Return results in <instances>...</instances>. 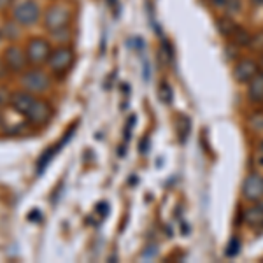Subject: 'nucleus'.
<instances>
[{"label":"nucleus","instance_id":"obj_1","mask_svg":"<svg viewBox=\"0 0 263 263\" xmlns=\"http://www.w3.org/2000/svg\"><path fill=\"white\" fill-rule=\"evenodd\" d=\"M20 84L23 90L30 91L33 95H41L51 88V76L42 70L41 67H33V69L21 72Z\"/></svg>","mask_w":263,"mask_h":263},{"label":"nucleus","instance_id":"obj_2","mask_svg":"<svg viewBox=\"0 0 263 263\" xmlns=\"http://www.w3.org/2000/svg\"><path fill=\"white\" fill-rule=\"evenodd\" d=\"M25 53H27L28 63L32 67H41L44 63H48L51 53V44L42 37H32L30 41L27 42V48H25Z\"/></svg>","mask_w":263,"mask_h":263},{"label":"nucleus","instance_id":"obj_3","mask_svg":"<svg viewBox=\"0 0 263 263\" xmlns=\"http://www.w3.org/2000/svg\"><path fill=\"white\" fill-rule=\"evenodd\" d=\"M74 60H76V54L74 51L67 46H62V48L54 49L51 53L49 60H48V67L51 70V74L54 76H65L67 72L72 69L74 65Z\"/></svg>","mask_w":263,"mask_h":263},{"label":"nucleus","instance_id":"obj_4","mask_svg":"<svg viewBox=\"0 0 263 263\" xmlns=\"http://www.w3.org/2000/svg\"><path fill=\"white\" fill-rule=\"evenodd\" d=\"M51 116H53V107H51L49 102L35 97L23 118H27V121L33 126H44L49 123Z\"/></svg>","mask_w":263,"mask_h":263},{"label":"nucleus","instance_id":"obj_5","mask_svg":"<svg viewBox=\"0 0 263 263\" xmlns=\"http://www.w3.org/2000/svg\"><path fill=\"white\" fill-rule=\"evenodd\" d=\"M69 23H70V12L63 6H51L44 16V27L51 33L67 30Z\"/></svg>","mask_w":263,"mask_h":263},{"label":"nucleus","instance_id":"obj_6","mask_svg":"<svg viewBox=\"0 0 263 263\" xmlns=\"http://www.w3.org/2000/svg\"><path fill=\"white\" fill-rule=\"evenodd\" d=\"M12 16H14L16 23H20L21 27H32L41 18V7L35 0H25V2L14 7Z\"/></svg>","mask_w":263,"mask_h":263},{"label":"nucleus","instance_id":"obj_7","mask_svg":"<svg viewBox=\"0 0 263 263\" xmlns=\"http://www.w3.org/2000/svg\"><path fill=\"white\" fill-rule=\"evenodd\" d=\"M4 62L6 65L9 67L11 72H16V74H21L28 69V58H27V53L25 49L18 48V46H9L4 53Z\"/></svg>","mask_w":263,"mask_h":263},{"label":"nucleus","instance_id":"obj_8","mask_svg":"<svg viewBox=\"0 0 263 263\" xmlns=\"http://www.w3.org/2000/svg\"><path fill=\"white\" fill-rule=\"evenodd\" d=\"M242 197L249 202H260L263 198V176L251 172L242 182Z\"/></svg>","mask_w":263,"mask_h":263},{"label":"nucleus","instance_id":"obj_9","mask_svg":"<svg viewBox=\"0 0 263 263\" xmlns=\"http://www.w3.org/2000/svg\"><path fill=\"white\" fill-rule=\"evenodd\" d=\"M256 74H258V65L254 60L244 58V60H239V63L235 65V78L239 83H249Z\"/></svg>","mask_w":263,"mask_h":263},{"label":"nucleus","instance_id":"obj_10","mask_svg":"<svg viewBox=\"0 0 263 263\" xmlns=\"http://www.w3.org/2000/svg\"><path fill=\"white\" fill-rule=\"evenodd\" d=\"M249 99L256 104L263 102V72H258L256 76L249 81Z\"/></svg>","mask_w":263,"mask_h":263},{"label":"nucleus","instance_id":"obj_11","mask_svg":"<svg viewBox=\"0 0 263 263\" xmlns=\"http://www.w3.org/2000/svg\"><path fill=\"white\" fill-rule=\"evenodd\" d=\"M69 137H70V134H65V137H63V141H60L57 144V146H51V147H48V151L44 153V155L41 156V160L37 162V174H42L46 171V167H48V163H49V160L53 158L54 155H57L58 151H60V147L65 144V141H69Z\"/></svg>","mask_w":263,"mask_h":263},{"label":"nucleus","instance_id":"obj_12","mask_svg":"<svg viewBox=\"0 0 263 263\" xmlns=\"http://www.w3.org/2000/svg\"><path fill=\"white\" fill-rule=\"evenodd\" d=\"M244 219H246V223H248L249 227H254V228L263 227V209L260 205L251 207V209L246 211Z\"/></svg>","mask_w":263,"mask_h":263},{"label":"nucleus","instance_id":"obj_13","mask_svg":"<svg viewBox=\"0 0 263 263\" xmlns=\"http://www.w3.org/2000/svg\"><path fill=\"white\" fill-rule=\"evenodd\" d=\"M249 125H251L253 130L263 132V111L253 112L251 116H249Z\"/></svg>","mask_w":263,"mask_h":263},{"label":"nucleus","instance_id":"obj_14","mask_svg":"<svg viewBox=\"0 0 263 263\" xmlns=\"http://www.w3.org/2000/svg\"><path fill=\"white\" fill-rule=\"evenodd\" d=\"M16 25H18L16 21H14V23H11V25H9V23L6 25L4 32L7 33V39H18V37H20V28H14Z\"/></svg>","mask_w":263,"mask_h":263},{"label":"nucleus","instance_id":"obj_15","mask_svg":"<svg viewBox=\"0 0 263 263\" xmlns=\"http://www.w3.org/2000/svg\"><path fill=\"white\" fill-rule=\"evenodd\" d=\"M237 253H239V239H232V242L228 244L227 254L228 256H235Z\"/></svg>","mask_w":263,"mask_h":263},{"label":"nucleus","instance_id":"obj_16","mask_svg":"<svg viewBox=\"0 0 263 263\" xmlns=\"http://www.w3.org/2000/svg\"><path fill=\"white\" fill-rule=\"evenodd\" d=\"M9 67L6 65V62H4V58H0V83L4 81V79L7 78V76H9Z\"/></svg>","mask_w":263,"mask_h":263},{"label":"nucleus","instance_id":"obj_17","mask_svg":"<svg viewBox=\"0 0 263 263\" xmlns=\"http://www.w3.org/2000/svg\"><path fill=\"white\" fill-rule=\"evenodd\" d=\"M156 254H158V249H156V246L153 244V249H149V246H147V249L142 253V260H147L149 256H151V258H155Z\"/></svg>","mask_w":263,"mask_h":263},{"label":"nucleus","instance_id":"obj_18","mask_svg":"<svg viewBox=\"0 0 263 263\" xmlns=\"http://www.w3.org/2000/svg\"><path fill=\"white\" fill-rule=\"evenodd\" d=\"M162 100H163V102H167V104H171V100H172L171 90H168L167 84H162Z\"/></svg>","mask_w":263,"mask_h":263},{"label":"nucleus","instance_id":"obj_19","mask_svg":"<svg viewBox=\"0 0 263 263\" xmlns=\"http://www.w3.org/2000/svg\"><path fill=\"white\" fill-rule=\"evenodd\" d=\"M12 2H14V0H0V11L9 9V7L12 6Z\"/></svg>","mask_w":263,"mask_h":263},{"label":"nucleus","instance_id":"obj_20","mask_svg":"<svg viewBox=\"0 0 263 263\" xmlns=\"http://www.w3.org/2000/svg\"><path fill=\"white\" fill-rule=\"evenodd\" d=\"M0 130H4V118H2V114H0Z\"/></svg>","mask_w":263,"mask_h":263},{"label":"nucleus","instance_id":"obj_21","mask_svg":"<svg viewBox=\"0 0 263 263\" xmlns=\"http://www.w3.org/2000/svg\"><path fill=\"white\" fill-rule=\"evenodd\" d=\"M260 207H261V209H263V198H261V200H260Z\"/></svg>","mask_w":263,"mask_h":263},{"label":"nucleus","instance_id":"obj_22","mask_svg":"<svg viewBox=\"0 0 263 263\" xmlns=\"http://www.w3.org/2000/svg\"><path fill=\"white\" fill-rule=\"evenodd\" d=\"M261 151H263V142H261Z\"/></svg>","mask_w":263,"mask_h":263}]
</instances>
